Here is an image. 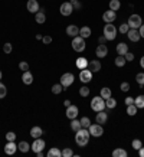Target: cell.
Instances as JSON below:
<instances>
[{"label": "cell", "mask_w": 144, "mask_h": 157, "mask_svg": "<svg viewBox=\"0 0 144 157\" xmlns=\"http://www.w3.org/2000/svg\"><path fill=\"white\" fill-rule=\"evenodd\" d=\"M89 137H91V134H89L88 128L78 130L77 133H75V143H77L79 147H85L86 144L89 143Z\"/></svg>", "instance_id": "1"}, {"label": "cell", "mask_w": 144, "mask_h": 157, "mask_svg": "<svg viewBox=\"0 0 144 157\" xmlns=\"http://www.w3.org/2000/svg\"><path fill=\"white\" fill-rule=\"evenodd\" d=\"M107 107H105V100L102 97H94L91 100V109L95 111V113H100V111H104Z\"/></svg>", "instance_id": "2"}, {"label": "cell", "mask_w": 144, "mask_h": 157, "mask_svg": "<svg viewBox=\"0 0 144 157\" xmlns=\"http://www.w3.org/2000/svg\"><path fill=\"white\" fill-rule=\"evenodd\" d=\"M86 48L85 45V39L82 38V36H75V38H72V49L75 51V52H84Z\"/></svg>", "instance_id": "3"}, {"label": "cell", "mask_w": 144, "mask_h": 157, "mask_svg": "<svg viewBox=\"0 0 144 157\" xmlns=\"http://www.w3.org/2000/svg\"><path fill=\"white\" fill-rule=\"evenodd\" d=\"M104 36L107 40H114L117 36V28L112 23H107L104 26Z\"/></svg>", "instance_id": "4"}, {"label": "cell", "mask_w": 144, "mask_h": 157, "mask_svg": "<svg viewBox=\"0 0 144 157\" xmlns=\"http://www.w3.org/2000/svg\"><path fill=\"white\" fill-rule=\"evenodd\" d=\"M128 26H130V29H138L141 25H143V19H141V16L140 14H137V13H133L131 16L128 17Z\"/></svg>", "instance_id": "5"}, {"label": "cell", "mask_w": 144, "mask_h": 157, "mask_svg": "<svg viewBox=\"0 0 144 157\" xmlns=\"http://www.w3.org/2000/svg\"><path fill=\"white\" fill-rule=\"evenodd\" d=\"M88 131L91 134L92 137H101L102 134H104V128H102V124H91L89 127H88Z\"/></svg>", "instance_id": "6"}, {"label": "cell", "mask_w": 144, "mask_h": 157, "mask_svg": "<svg viewBox=\"0 0 144 157\" xmlns=\"http://www.w3.org/2000/svg\"><path fill=\"white\" fill-rule=\"evenodd\" d=\"M74 81H75V76H74V74H71V72H65V74L61 76V85H62L63 88L71 86L72 84H74Z\"/></svg>", "instance_id": "7"}, {"label": "cell", "mask_w": 144, "mask_h": 157, "mask_svg": "<svg viewBox=\"0 0 144 157\" xmlns=\"http://www.w3.org/2000/svg\"><path fill=\"white\" fill-rule=\"evenodd\" d=\"M79 81H81L82 84H88V82H91L92 81V71L91 69H88V68L81 69V72H79Z\"/></svg>", "instance_id": "8"}, {"label": "cell", "mask_w": 144, "mask_h": 157, "mask_svg": "<svg viewBox=\"0 0 144 157\" xmlns=\"http://www.w3.org/2000/svg\"><path fill=\"white\" fill-rule=\"evenodd\" d=\"M59 12L62 16H71L72 12H74V6L71 5V2H63L59 7Z\"/></svg>", "instance_id": "9"}, {"label": "cell", "mask_w": 144, "mask_h": 157, "mask_svg": "<svg viewBox=\"0 0 144 157\" xmlns=\"http://www.w3.org/2000/svg\"><path fill=\"white\" fill-rule=\"evenodd\" d=\"M45 146H46V143H45V140H42V138H35V141L32 143V146H30V148L33 150L35 153L38 151H42L43 148H45Z\"/></svg>", "instance_id": "10"}, {"label": "cell", "mask_w": 144, "mask_h": 157, "mask_svg": "<svg viewBox=\"0 0 144 157\" xmlns=\"http://www.w3.org/2000/svg\"><path fill=\"white\" fill-rule=\"evenodd\" d=\"M115 19H117V13L111 9H108L107 12H104V14H102V20H104L105 23H112Z\"/></svg>", "instance_id": "11"}, {"label": "cell", "mask_w": 144, "mask_h": 157, "mask_svg": "<svg viewBox=\"0 0 144 157\" xmlns=\"http://www.w3.org/2000/svg\"><path fill=\"white\" fill-rule=\"evenodd\" d=\"M95 55H97V58H105L108 55V46H107L105 43H100L95 49Z\"/></svg>", "instance_id": "12"}, {"label": "cell", "mask_w": 144, "mask_h": 157, "mask_svg": "<svg viewBox=\"0 0 144 157\" xmlns=\"http://www.w3.org/2000/svg\"><path fill=\"white\" fill-rule=\"evenodd\" d=\"M26 7H28V12L30 13H38L39 10H40V6H39L38 0H28V3H26Z\"/></svg>", "instance_id": "13"}, {"label": "cell", "mask_w": 144, "mask_h": 157, "mask_svg": "<svg viewBox=\"0 0 144 157\" xmlns=\"http://www.w3.org/2000/svg\"><path fill=\"white\" fill-rule=\"evenodd\" d=\"M78 114H79V109H78L77 105H69V107H66V117L69 120H74V118H77Z\"/></svg>", "instance_id": "14"}, {"label": "cell", "mask_w": 144, "mask_h": 157, "mask_svg": "<svg viewBox=\"0 0 144 157\" xmlns=\"http://www.w3.org/2000/svg\"><path fill=\"white\" fill-rule=\"evenodd\" d=\"M17 150H19V148H17V146H16L14 141H7V143L5 144V153L6 154H9V156L14 154Z\"/></svg>", "instance_id": "15"}, {"label": "cell", "mask_w": 144, "mask_h": 157, "mask_svg": "<svg viewBox=\"0 0 144 157\" xmlns=\"http://www.w3.org/2000/svg\"><path fill=\"white\" fill-rule=\"evenodd\" d=\"M127 36L131 42H138L141 36H140V32L138 29H128V32H127Z\"/></svg>", "instance_id": "16"}, {"label": "cell", "mask_w": 144, "mask_h": 157, "mask_svg": "<svg viewBox=\"0 0 144 157\" xmlns=\"http://www.w3.org/2000/svg\"><path fill=\"white\" fill-rule=\"evenodd\" d=\"M66 35L71 36V38H75V36L79 35V28L75 26V25H69V26H66Z\"/></svg>", "instance_id": "17"}, {"label": "cell", "mask_w": 144, "mask_h": 157, "mask_svg": "<svg viewBox=\"0 0 144 157\" xmlns=\"http://www.w3.org/2000/svg\"><path fill=\"white\" fill-rule=\"evenodd\" d=\"M75 65H77L78 69H85V68H88V65H89V61H88L86 58L81 56L75 61Z\"/></svg>", "instance_id": "18"}, {"label": "cell", "mask_w": 144, "mask_h": 157, "mask_svg": "<svg viewBox=\"0 0 144 157\" xmlns=\"http://www.w3.org/2000/svg\"><path fill=\"white\" fill-rule=\"evenodd\" d=\"M22 82H23L25 85H30V84L33 82V75H32V72L25 71L23 75H22Z\"/></svg>", "instance_id": "19"}, {"label": "cell", "mask_w": 144, "mask_h": 157, "mask_svg": "<svg viewBox=\"0 0 144 157\" xmlns=\"http://www.w3.org/2000/svg\"><path fill=\"white\" fill-rule=\"evenodd\" d=\"M35 20H36V23L38 25H43L46 22V14H45V10L40 9L38 13L35 14Z\"/></svg>", "instance_id": "20"}, {"label": "cell", "mask_w": 144, "mask_h": 157, "mask_svg": "<svg viewBox=\"0 0 144 157\" xmlns=\"http://www.w3.org/2000/svg\"><path fill=\"white\" fill-rule=\"evenodd\" d=\"M115 51H117V53H118V55H123V56H124L125 53L128 52V46H127V43L120 42L117 46H115Z\"/></svg>", "instance_id": "21"}, {"label": "cell", "mask_w": 144, "mask_h": 157, "mask_svg": "<svg viewBox=\"0 0 144 157\" xmlns=\"http://www.w3.org/2000/svg\"><path fill=\"white\" fill-rule=\"evenodd\" d=\"M42 134H43V130H42V127H39V125H35V127L30 128V136H32V138L42 137Z\"/></svg>", "instance_id": "22"}, {"label": "cell", "mask_w": 144, "mask_h": 157, "mask_svg": "<svg viewBox=\"0 0 144 157\" xmlns=\"http://www.w3.org/2000/svg\"><path fill=\"white\" fill-rule=\"evenodd\" d=\"M107 120H108V114H107V113H104V111H100V113H97L95 121H97L98 124H105Z\"/></svg>", "instance_id": "23"}, {"label": "cell", "mask_w": 144, "mask_h": 157, "mask_svg": "<svg viewBox=\"0 0 144 157\" xmlns=\"http://www.w3.org/2000/svg\"><path fill=\"white\" fill-rule=\"evenodd\" d=\"M88 67L91 68L92 72H100L101 71V62L94 59V61H89V65H88Z\"/></svg>", "instance_id": "24"}, {"label": "cell", "mask_w": 144, "mask_h": 157, "mask_svg": "<svg viewBox=\"0 0 144 157\" xmlns=\"http://www.w3.org/2000/svg\"><path fill=\"white\" fill-rule=\"evenodd\" d=\"M79 36H82L84 39L89 38V36H91V28H88V26H82V28L79 29Z\"/></svg>", "instance_id": "25"}, {"label": "cell", "mask_w": 144, "mask_h": 157, "mask_svg": "<svg viewBox=\"0 0 144 157\" xmlns=\"http://www.w3.org/2000/svg\"><path fill=\"white\" fill-rule=\"evenodd\" d=\"M82 128V125H81V121L77 118H74L71 120V130L74 131V133H77L78 130H81Z\"/></svg>", "instance_id": "26"}, {"label": "cell", "mask_w": 144, "mask_h": 157, "mask_svg": "<svg viewBox=\"0 0 144 157\" xmlns=\"http://www.w3.org/2000/svg\"><path fill=\"white\" fill-rule=\"evenodd\" d=\"M48 157H62V150H59L56 147H52L48 151Z\"/></svg>", "instance_id": "27"}, {"label": "cell", "mask_w": 144, "mask_h": 157, "mask_svg": "<svg viewBox=\"0 0 144 157\" xmlns=\"http://www.w3.org/2000/svg\"><path fill=\"white\" fill-rule=\"evenodd\" d=\"M17 148H19V151H22V153H28L29 150H30V146H29L28 141H20V143L17 144Z\"/></svg>", "instance_id": "28"}, {"label": "cell", "mask_w": 144, "mask_h": 157, "mask_svg": "<svg viewBox=\"0 0 144 157\" xmlns=\"http://www.w3.org/2000/svg\"><path fill=\"white\" fill-rule=\"evenodd\" d=\"M100 95L104 98V100H108L111 97V90L108 88V86H104V88H101V91H100Z\"/></svg>", "instance_id": "29"}, {"label": "cell", "mask_w": 144, "mask_h": 157, "mask_svg": "<svg viewBox=\"0 0 144 157\" xmlns=\"http://www.w3.org/2000/svg\"><path fill=\"white\" fill-rule=\"evenodd\" d=\"M134 105L137 108H144V95H138L134 98Z\"/></svg>", "instance_id": "30"}, {"label": "cell", "mask_w": 144, "mask_h": 157, "mask_svg": "<svg viewBox=\"0 0 144 157\" xmlns=\"http://www.w3.org/2000/svg\"><path fill=\"white\" fill-rule=\"evenodd\" d=\"M121 7V2L120 0H110V9L117 12V10H120Z\"/></svg>", "instance_id": "31"}, {"label": "cell", "mask_w": 144, "mask_h": 157, "mask_svg": "<svg viewBox=\"0 0 144 157\" xmlns=\"http://www.w3.org/2000/svg\"><path fill=\"white\" fill-rule=\"evenodd\" d=\"M125 62H127V61H125V58L123 56V55H118V56L115 58L114 63H115V65H117V67H118V68H123V67H124V65H125Z\"/></svg>", "instance_id": "32"}, {"label": "cell", "mask_w": 144, "mask_h": 157, "mask_svg": "<svg viewBox=\"0 0 144 157\" xmlns=\"http://www.w3.org/2000/svg\"><path fill=\"white\" fill-rule=\"evenodd\" d=\"M112 157H127V151L124 148H115L112 151Z\"/></svg>", "instance_id": "33"}, {"label": "cell", "mask_w": 144, "mask_h": 157, "mask_svg": "<svg viewBox=\"0 0 144 157\" xmlns=\"http://www.w3.org/2000/svg\"><path fill=\"white\" fill-rule=\"evenodd\" d=\"M137 107H135L134 104H131V105H127V114L130 115V117H134L135 114H137Z\"/></svg>", "instance_id": "34"}, {"label": "cell", "mask_w": 144, "mask_h": 157, "mask_svg": "<svg viewBox=\"0 0 144 157\" xmlns=\"http://www.w3.org/2000/svg\"><path fill=\"white\" fill-rule=\"evenodd\" d=\"M115 105H117V101H115L112 97H110L108 100H105V107H107V108L112 109V108H115Z\"/></svg>", "instance_id": "35"}, {"label": "cell", "mask_w": 144, "mask_h": 157, "mask_svg": "<svg viewBox=\"0 0 144 157\" xmlns=\"http://www.w3.org/2000/svg\"><path fill=\"white\" fill-rule=\"evenodd\" d=\"M62 91H63V86L61 85V82H59V84H55V85L52 86V92L55 94V95H59Z\"/></svg>", "instance_id": "36"}, {"label": "cell", "mask_w": 144, "mask_h": 157, "mask_svg": "<svg viewBox=\"0 0 144 157\" xmlns=\"http://www.w3.org/2000/svg\"><path fill=\"white\" fill-rule=\"evenodd\" d=\"M135 81H137V84L140 86H144V72H138L135 75Z\"/></svg>", "instance_id": "37"}, {"label": "cell", "mask_w": 144, "mask_h": 157, "mask_svg": "<svg viewBox=\"0 0 144 157\" xmlns=\"http://www.w3.org/2000/svg\"><path fill=\"white\" fill-rule=\"evenodd\" d=\"M79 121H81V125H82V128H88V127L91 125V120L88 118V117H82V118L79 120Z\"/></svg>", "instance_id": "38"}, {"label": "cell", "mask_w": 144, "mask_h": 157, "mask_svg": "<svg viewBox=\"0 0 144 157\" xmlns=\"http://www.w3.org/2000/svg\"><path fill=\"white\" fill-rule=\"evenodd\" d=\"M79 95L84 97V98H85V97H88V95H89V88H88L86 85L81 86V88H79Z\"/></svg>", "instance_id": "39"}, {"label": "cell", "mask_w": 144, "mask_h": 157, "mask_svg": "<svg viewBox=\"0 0 144 157\" xmlns=\"http://www.w3.org/2000/svg\"><path fill=\"white\" fill-rule=\"evenodd\" d=\"M131 146H133V148H134V150H140V148L143 147V143H141V140H138V138H135V140H133V143H131Z\"/></svg>", "instance_id": "40"}, {"label": "cell", "mask_w": 144, "mask_h": 157, "mask_svg": "<svg viewBox=\"0 0 144 157\" xmlns=\"http://www.w3.org/2000/svg\"><path fill=\"white\" fill-rule=\"evenodd\" d=\"M7 95V88L3 82H0V98H5Z\"/></svg>", "instance_id": "41"}, {"label": "cell", "mask_w": 144, "mask_h": 157, "mask_svg": "<svg viewBox=\"0 0 144 157\" xmlns=\"http://www.w3.org/2000/svg\"><path fill=\"white\" fill-rule=\"evenodd\" d=\"M128 29H130L128 23H123V25H120V28H118V32H120V33L127 35V32H128Z\"/></svg>", "instance_id": "42"}, {"label": "cell", "mask_w": 144, "mask_h": 157, "mask_svg": "<svg viewBox=\"0 0 144 157\" xmlns=\"http://www.w3.org/2000/svg\"><path fill=\"white\" fill-rule=\"evenodd\" d=\"M71 5L74 6V10H81L82 5L79 3V0H71Z\"/></svg>", "instance_id": "43"}, {"label": "cell", "mask_w": 144, "mask_h": 157, "mask_svg": "<svg viewBox=\"0 0 144 157\" xmlns=\"http://www.w3.org/2000/svg\"><path fill=\"white\" fill-rule=\"evenodd\" d=\"M72 156H74L72 148H63L62 150V157H72Z\"/></svg>", "instance_id": "44"}, {"label": "cell", "mask_w": 144, "mask_h": 157, "mask_svg": "<svg viewBox=\"0 0 144 157\" xmlns=\"http://www.w3.org/2000/svg\"><path fill=\"white\" fill-rule=\"evenodd\" d=\"M6 140H7V141H14V140H16V133L9 131V133L6 134Z\"/></svg>", "instance_id": "45"}, {"label": "cell", "mask_w": 144, "mask_h": 157, "mask_svg": "<svg viewBox=\"0 0 144 157\" xmlns=\"http://www.w3.org/2000/svg\"><path fill=\"white\" fill-rule=\"evenodd\" d=\"M19 69H20V71H29V63H28V62H20V63H19Z\"/></svg>", "instance_id": "46"}, {"label": "cell", "mask_w": 144, "mask_h": 157, "mask_svg": "<svg viewBox=\"0 0 144 157\" xmlns=\"http://www.w3.org/2000/svg\"><path fill=\"white\" fill-rule=\"evenodd\" d=\"M120 90L123 91V92H128L130 91V84L128 82H123V84L120 85Z\"/></svg>", "instance_id": "47"}, {"label": "cell", "mask_w": 144, "mask_h": 157, "mask_svg": "<svg viewBox=\"0 0 144 157\" xmlns=\"http://www.w3.org/2000/svg\"><path fill=\"white\" fill-rule=\"evenodd\" d=\"M3 52L5 53H10L12 52V43H5V45H3Z\"/></svg>", "instance_id": "48"}, {"label": "cell", "mask_w": 144, "mask_h": 157, "mask_svg": "<svg viewBox=\"0 0 144 157\" xmlns=\"http://www.w3.org/2000/svg\"><path fill=\"white\" fill-rule=\"evenodd\" d=\"M124 58H125V61H134V53H131V52H127L124 55Z\"/></svg>", "instance_id": "49"}, {"label": "cell", "mask_w": 144, "mask_h": 157, "mask_svg": "<svg viewBox=\"0 0 144 157\" xmlns=\"http://www.w3.org/2000/svg\"><path fill=\"white\" fill-rule=\"evenodd\" d=\"M124 102H125V105H131V104H134V98H133V97H127Z\"/></svg>", "instance_id": "50"}, {"label": "cell", "mask_w": 144, "mask_h": 157, "mask_svg": "<svg viewBox=\"0 0 144 157\" xmlns=\"http://www.w3.org/2000/svg\"><path fill=\"white\" fill-rule=\"evenodd\" d=\"M43 43H45V45H49V43L52 42V38H51V36H43Z\"/></svg>", "instance_id": "51"}, {"label": "cell", "mask_w": 144, "mask_h": 157, "mask_svg": "<svg viewBox=\"0 0 144 157\" xmlns=\"http://www.w3.org/2000/svg\"><path fill=\"white\" fill-rule=\"evenodd\" d=\"M138 32H140V36L144 38V25H141V26L138 28Z\"/></svg>", "instance_id": "52"}, {"label": "cell", "mask_w": 144, "mask_h": 157, "mask_svg": "<svg viewBox=\"0 0 144 157\" xmlns=\"http://www.w3.org/2000/svg\"><path fill=\"white\" fill-rule=\"evenodd\" d=\"M138 156H140V157H144V147H141V148L138 150Z\"/></svg>", "instance_id": "53"}, {"label": "cell", "mask_w": 144, "mask_h": 157, "mask_svg": "<svg viewBox=\"0 0 144 157\" xmlns=\"http://www.w3.org/2000/svg\"><path fill=\"white\" fill-rule=\"evenodd\" d=\"M63 105H65V107H69V105H71V101H69V100H65V101H63Z\"/></svg>", "instance_id": "54"}, {"label": "cell", "mask_w": 144, "mask_h": 157, "mask_svg": "<svg viewBox=\"0 0 144 157\" xmlns=\"http://www.w3.org/2000/svg\"><path fill=\"white\" fill-rule=\"evenodd\" d=\"M140 67H141V68L144 69V56L141 58V59H140Z\"/></svg>", "instance_id": "55"}, {"label": "cell", "mask_w": 144, "mask_h": 157, "mask_svg": "<svg viewBox=\"0 0 144 157\" xmlns=\"http://www.w3.org/2000/svg\"><path fill=\"white\" fill-rule=\"evenodd\" d=\"M105 40H107V39H105V36L102 35V36H101V38H100V43H104V42H105Z\"/></svg>", "instance_id": "56"}, {"label": "cell", "mask_w": 144, "mask_h": 157, "mask_svg": "<svg viewBox=\"0 0 144 157\" xmlns=\"http://www.w3.org/2000/svg\"><path fill=\"white\" fill-rule=\"evenodd\" d=\"M42 39H43V36H42V35H40V33H38V35H36V40H42Z\"/></svg>", "instance_id": "57"}, {"label": "cell", "mask_w": 144, "mask_h": 157, "mask_svg": "<svg viewBox=\"0 0 144 157\" xmlns=\"http://www.w3.org/2000/svg\"><path fill=\"white\" fill-rule=\"evenodd\" d=\"M2 78H3V74H2V71H0V79H2Z\"/></svg>", "instance_id": "58"}]
</instances>
